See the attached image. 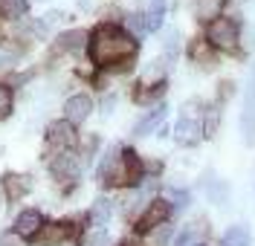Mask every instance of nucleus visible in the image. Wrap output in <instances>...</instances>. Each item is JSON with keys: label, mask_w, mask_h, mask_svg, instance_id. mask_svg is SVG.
Segmentation results:
<instances>
[{"label": "nucleus", "mask_w": 255, "mask_h": 246, "mask_svg": "<svg viewBox=\"0 0 255 246\" xmlns=\"http://www.w3.org/2000/svg\"><path fill=\"white\" fill-rule=\"evenodd\" d=\"M9 110H12V90L6 84H0V119L9 116Z\"/></svg>", "instance_id": "nucleus-22"}, {"label": "nucleus", "mask_w": 255, "mask_h": 246, "mask_svg": "<svg viewBox=\"0 0 255 246\" xmlns=\"http://www.w3.org/2000/svg\"><path fill=\"white\" fill-rule=\"evenodd\" d=\"M113 104H116V96H105V101H102V113L111 116L113 113Z\"/></svg>", "instance_id": "nucleus-29"}, {"label": "nucleus", "mask_w": 255, "mask_h": 246, "mask_svg": "<svg viewBox=\"0 0 255 246\" xmlns=\"http://www.w3.org/2000/svg\"><path fill=\"white\" fill-rule=\"evenodd\" d=\"M235 41H238V26H235V20H229V17H215V20L209 23V44H215V47H221V49H232Z\"/></svg>", "instance_id": "nucleus-4"}, {"label": "nucleus", "mask_w": 255, "mask_h": 246, "mask_svg": "<svg viewBox=\"0 0 255 246\" xmlns=\"http://www.w3.org/2000/svg\"><path fill=\"white\" fill-rule=\"evenodd\" d=\"M171 200H174V206H177V209L189 206V194H186V191H171Z\"/></svg>", "instance_id": "nucleus-27"}, {"label": "nucleus", "mask_w": 255, "mask_h": 246, "mask_svg": "<svg viewBox=\"0 0 255 246\" xmlns=\"http://www.w3.org/2000/svg\"><path fill=\"white\" fill-rule=\"evenodd\" d=\"M194 246H206V244H194Z\"/></svg>", "instance_id": "nucleus-32"}, {"label": "nucleus", "mask_w": 255, "mask_h": 246, "mask_svg": "<svg viewBox=\"0 0 255 246\" xmlns=\"http://www.w3.org/2000/svg\"><path fill=\"white\" fill-rule=\"evenodd\" d=\"M171 212V206L165 203V200H154L151 206H148V212L139 217V229L142 232H151L154 226H165V217Z\"/></svg>", "instance_id": "nucleus-7"}, {"label": "nucleus", "mask_w": 255, "mask_h": 246, "mask_svg": "<svg viewBox=\"0 0 255 246\" xmlns=\"http://www.w3.org/2000/svg\"><path fill=\"white\" fill-rule=\"evenodd\" d=\"M128 246H139V241H128Z\"/></svg>", "instance_id": "nucleus-31"}, {"label": "nucleus", "mask_w": 255, "mask_h": 246, "mask_svg": "<svg viewBox=\"0 0 255 246\" xmlns=\"http://www.w3.org/2000/svg\"><path fill=\"white\" fill-rule=\"evenodd\" d=\"M84 41H87V32H84V29H73V32H64L61 38H58V47L61 49H81Z\"/></svg>", "instance_id": "nucleus-18"}, {"label": "nucleus", "mask_w": 255, "mask_h": 246, "mask_svg": "<svg viewBox=\"0 0 255 246\" xmlns=\"http://www.w3.org/2000/svg\"><path fill=\"white\" fill-rule=\"evenodd\" d=\"M162 119H165V104L154 107V110L145 116V119H139V122H136V128H133V133H136V136H148V133H151L159 122H162Z\"/></svg>", "instance_id": "nucleus-11"}, {"label": "nucleus", "mask_w": 255, "mask_h": 246, "mask_svg": "<svg viewBox=\"0 0 255 246\" xmlns=\"http://www.w3.org/2000/svg\"><path fill=\"white\" fill-rule=\"evenodd\" d=\"M3 185H6L9 197H23L29 191V180L26 177H17V174H6L3 177Z\"/></svg>", "instance_id": "nucleus-16"}, {"label": "nucleus", "mask_w": 255, "mask_h": 246, "mask_svg": "<svg viewBox=\"0 0 255 246\" xmlns=\"http://www.w3.org/2000/svg\"><path fill=\"white\" fill-rule=\"evenodd\" d=\"M111 214H113L111 200H108V197H99L93 203V209H90V220H93L96 226H105V223L111 220Z\"/></svg>", "instance_id": "nucleus-13"}, {"label": "nucleus", "mask_w": 255, "mask_h": 246, "mask_svg": "<svg viewBox=\"0 0 255 246\" xmlns=\"http://www.w3.org/2000/svg\"><path fill=\"white\" fill-rule=\"evenodd\" d=\"M0 15L3 17L26 15V0H0Z\"/></svg>", "instance_id": "nucleus-20"}, {"label": "nucleus", "mask_w": 255, "mask_h": 246, "mask_svg": "<svg viewBox=\"0 0 255 246\" xmlns=\"http://www.w3.org/2000/svg\"><path fill=\"white\" fill-rule=\"evenodd\" d=\"M0 246H20V241H17L15 235H3L0 238Z\"/></svg>", "instance_id": "nucleus-30"}, {"label": "nucleus", "mask_w": 255, "mask_h": 246, "mask_svg": "<svg viewBox=\"0 0 255 246\" xmlns=\"http://www.w3.org/2000/svg\"><path fill=\"white\" fill-rule=\"evenodd\" d=\"M67 238V223H49L47 232L41 235V244L44 246H55L58 241H64Z\"/></svg>", "instance_id": "nucleus-19"}, {"label": "nucleus", "mask_w": 255, "mask_h": 246, "mask_svg": "<svg viewBox=\"0 0 255 246\" xmlns=\"http://www.w3.org/2000/svg\"><path fill=\"white\" fill-rule=\"evenodd\" d=\"M206 194H209V200H212V203H218V206H226L229 188H226V182H223V180H218V177L212 174V177H209V182H206Z\"/></svg>", "instance_id": "nucleus-14"}, {"label": "nucleus", "mask_w": 255, "mask_h": 246, "mask_svg": "<svg viewBox=\"0 0 255 246\" xmlns=\"http://www.w3.org/2000/svg\"><path fill=\"white\" fill-rule=\"evenodd\" d=\"M9 64H15V49L0 47V70H3V67H9Z\"/></svg>", "instance_id": "nucleus-26"}, {"label": "nucleus", "mask_w": 255, "mask_h": 246, "mask_svg": "<svg viewBox=\"0 0 255 246\" xmlns=\"http://www.w3.org/2000/svg\"><path fill=\"white\" fill-rule=\"evenodd\" d=\"M165 52H168V58H174L177 52H180V32L177 29L165 32Z\"/></svg>", "instance_id": "nucleus-21"}, {"label": "nucleus", "mask_w": 255, "mask_h": 246, "mask_svg": "<svg viewBox=\"0 0 255 246\" xmlns=\"http://www.w3.org/2000/svg\"><path fill=\"white\" fill-rule=\"evenodd\" d=\"M162 12H165V0H151V9L145 12V29H157L162 23Z\"/></svg>", "instance_id": "nucleus-17"}, {"label": "nucleus", "mask_w": 255, "mask_h": 246, "mask_svg": "<svg viewBox=\"0 0 255 246\" xmlns=\"http://www.w3.org/2000/svg\"><path fill=\"white\" fill-rule=\"evenodd\" d=\"M168 235H171V229H168V226H159V232L154 235V246H162L165 241H168Z\"/></svg>", "instance_id": "nucleus-28"}, {"label": "nucleus", "mask_w": 255, "mask_h": 246, "mask_svg": "<svg viewBox=\"0 0 255 246\" xmlns=\"http://www.w3.org/2000/svg\"><path fill=\"white\" fill-rule=\"evenodd\" d=\"M253 241H250V229L244 226V223H238V226H232V229L223 235L221 246H250Z\"/></svg>", "instance_id": "nucleus-12"}, {"label": "nucleus", "mask_w": 255, "mask_h": 246, "mask_svg": "<svg viewBox=\"0 0 255 246\" xmlns=\"http://www.w3.org/2000/svg\"><path fill=\"white\" fill-rule=\"evenodd\" d=\"M221 6L223 0H194V15L200 20H212V17H218Z\"/></svg>", "instance_id": "nucleus-15"}, {"label": "nucleus", "mask_w": 255, "mask_h": 246, "mask_svg": "<svg viewBox=\"0 0 255 246\" xmlns=\"http://www.w3.org/2000/svg\"><path fill=\"white\" fill-rule=\"evenodd\" d=\"M174 136L180 145H194L200 136H203V125H200V119L197 116H191L186 107H183V116H180V122H177L174 128Z\"/></svg>", "instance_id": "nucleus-5"}, {"label": "nucleus", "mask_w": 255, "mask_h": 246, "mask_svg": "<svg viewBox=\"0 0 255 246\" xmlns=\"http://www.w3.org/2000/svg\"><path fill=\"white\" fill-rule=\"evenodd\" d=\"M241 133H244V145H255V73L250 76L247 93H244V110H241Z\"/></svg>", "instance_id": "nucleus-3"}, {"label": "nucleus", "mask_w": 255, "mask_h": 246, "mask_svg": "<svg viewBox=\"0 0 255 246\" xmlns=\"http://www.w3.org/2000/svg\"><path fill=\"white\" fill-rule=\"evenodd\" d=\"M52 174H55L58 180H76V177H79V163H76V157H73V154H61V157L52 163Z\"/></svg>", "instance_id": "nucleus-10"}, {"label": "nucleus", "mask_w": 255, "mask_h": 246, "mask_svg": "<svg viewBox=\"0 0 255 246\" xmlns=\"http://www.w3.org/2000/svg\"><path fill=\"white\" fill-rule=\"evenodd\" d=\"M41 226H44V220H41V212H35V209H26L15 217V235H20V238H35Z\"/></svg>", "instance_id": "nucleus-8"}, {"label": "nucleus", "mask_w": 255, "mask_h": 246, "mask_svg": "<svg viewBox=\"0 0 255 246\" xmlns=\"http://www.w3.org/2000/svg\"><path fill=\"white\" fill-rule=\"evenodd\" d=\"M87 246H111V235L105 229L90 232V235H87Z\"/></svg>", "instance_id": "nucleus-23"}, {"label": "nucleus", "mask_w": 255, "mask_h": 246, "mask_svg": "<svg viewBox=\"0 0 255 246\" xmlns=\"http://www.w3.org/2000/svg\"><path fill=\"white\" fill-rule=\"evenodd\" d=\"M194 238H197V226H186V229H183V235L177 238L174 246H194Z\"/></svg>", "instance_id": "nucleus-24"}, {"label": "nucleus", "mask_w": 255, "mask_h": 246, "mask_svg": "<svg viewBox=\"0 0 255 246\" xmlns=\"http://www.w3.org/2000/svg\"><path fill=\"white\" fill-rule=\"evenodd\" d=\"M90 110H93V101H90V96H84V93L70 96L67 101H64V116H67V122H70V125L84 122V119L90 116Z\"/></svg>", "instance_id": "nucleus-6"}, {"label": "nucleus", "mask_w": 255, "mask_h": 246, "mask_svg": "<svg viewBox=\"0 0 255 246\" xmlns=\"http://www.w3.org/2000/svg\"><path fill=\"white\" fill-rule=\"evenodd\" d=\"M136 55V41L119 26H99L90 38V58L99 67H111Z\"/></svg>", "instance_id": "nucleus-1"}, {"label": "nucleus", "mask_w": 255, "mask_h": 246, "mask_svg": "<svg viewBox=\"0 0 255 246\" xmlns=\"http://www.w3.org/2000/svg\"><path fill=\"white\" fill-rule=\"evenodd\" d=\"M191 55L197 58V61H206V64H215L212 58H209V49H206V41H200V44H194L191 47Z\"/></svg>", "instance_id": "nucleus-25"}, {"label": "nucleus", "mask_w": 255, "mask_h": 246, "mask_svg": "<svg viewBox=\"0 0 255 246\" xmlns=\"http://www.w3.org/2000/svg\"><path fill=\"white\" fill-rule=\"evenodd\" d=\"M102 177L105 182H113V185H130V182L142 180V163L133 151H108L105 163H102Z\"/></svg>", "instance_id": "nucleus-2"}, {"label": "nucleus", "mask_w": 255, "mask_h": 246, "mask_svg": "<svg viewBox=\"0 0 255 246\" xmlns=\"http://www.w3.org/2000/svg\"><path fill=\"white\" fill-rule=\"evenodd\" d=\"M47 142L52 148H70L73 142H76V131H73V125L70 122H52L47 131Z\"/></svg>", "instance_id": "nucleus-9"}]
</instances>
